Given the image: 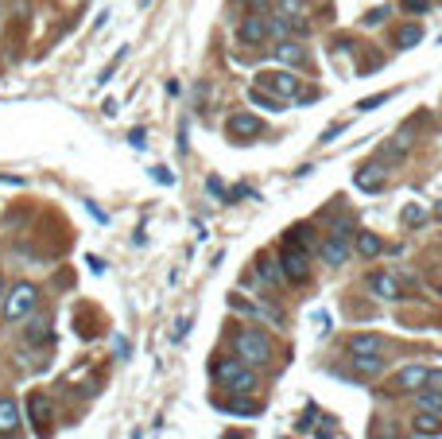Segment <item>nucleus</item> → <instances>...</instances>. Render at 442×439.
<instances>
[{
  "instance_id": "obj_1",
  "label": "nucleus",
  "mask_w": 442,
  "mask_h": 439,
  "mask_svg": "<svg viewBox=\"0 0 442 439\" xmlns=\"http://www.w3.org/2000/svg\"><path fill=\"white\" fill-rule=\"evenodd\" d=\"M214 381L221 389H229V393H252V385H256V373H252V365L237 362V358H226V362L214 365Z\"/></svg>"
},
{
  "instance_id": "obj_2",
  "label": "nucleus",
  "mask_w": 442,
  "mask_h": 439,
  "mask_svg": "<svg viewBox=\"0 0 442 439\" xmlns=\"http://www.w3.org/2000/svg\"><path fill=\"white\" fill-rule=\"evenodd\" d=\"M35 307H39V288L27 284V280H20V284L8 292V299H4V319H8V323L32 319Z\"/></svg>"
},
{
  "instance_id": "obj_3",
  "label": "nucleus",
  "mask_w": 442,
  "mask_h": 439,
  "mask_svg": "<svg viewBox=\"0 0 442 439\" xmlns=\"http://www.w3.org/2000/svg\"><path fill=\"white\" fill-rule=\"evenodd\" d=\"M237 354L249 365H264L268 358H272V342H268V335H260V330H244V335L237 338Z\"/></svg>"
},
{
  "instance_id": "obj_4",
  "label": "nucleus",
  "mask_w": 442,
  "mask_h": 439,
  "mask_svg": "<svg viewBox=\"0 0 442 439\" xmlns=\"http://www.w3.org/2000/svg\"><path fill=\"white\" fill-rule=\"evenodd\" d=\"M264 35H268V16H264V12H249V16L241 20V27H237V39H241L244 47L264 43Z\"/></svg>"
},
{
  "instance_id": "obj_5",
  "label": "nucleus",
  "mask_w": 442,
  "mask_h": 439,
  "mask_svg": "<svg viewBox=\"0 0 442 439\" xmlns=\"http://www.w3.org/2000/svg\"><path fill=\"white\" fill-rule=\"evenodd\" d=\"M427 377H431L427 365H403V370L392 377V389L396 393H419V389L427 385Z\"/></svg>"
},
{
  "instance_id": "obj_6",
  "label": "nucleus",
  "mask_w": 442,
  "mask_h": 439,
  "mask_svg": "<svg viewBox=\"0 0 442 439\" xmlns=\"http://www.w3.org/2000/svg\"><path fill=\"white\" fill-rule=\"evenodd\" d=\"M279 269H284V280H307L310 276L307 249H284V257H279Z\"/></svg>"
},
{
  "instance_id": "obj_7",
  "label": "nucleus",
  "mask_w": 442,
  "mask_h": 439,
  "mask_svg": "<svg viewBox=\"0 0 442 439\" xmlns=\"http://www.w3.org/2000/svg\"><path fill=\"white\" fill-rule=\"evenodd\" d=\"M368 292L380 299H400L403 288H400V276H392V272H373L368 276Z\"/></svg>"
},
{
  "instance_id": "obj_8",
  "label": "nucleus",
  "mask_w": 442,
  "mask_h": 439,
  "mask_svg": "<svg viewBox=\"0 0 442 439\" xmlns=\"http://www.w3.org/2000/svg\"><path fill=\"white\" fill-rule=\"evenodd\" d=\"M318 253H322V261L330 264V269H342V264L350 261V253H353V241H338V237H326Z\"/></svg>"
},
{
  "instance_id": "obj_9",
  "label": "nucleus",
  "mask_w": 442,
  "mask_h": 439,
  "mask_svg": "<svg viewBox=\"0 0 442 439\" xmlns=\"http://www.w3.org/2000/svg\"><path fill=\"white\" fill-rule=\"evenodd\" d=\"M384 179H388V168L384 163H365V168L353 175V183L361 187V191H368V194H376L384 187Z\"/></svg>"
},
{
  "instance_id": "obj_10",
  "label": "nucleus",
  "mask_w": 442,
  "mask_h": 439,
  "mask_svg": "<svg viewBox=\"0 0 442 439\" xmlns=\"http://www.w3.org/2000/svg\"><path fill=\"white\" fill-rule=\"evenodd\" d=\"M0 435L4 439L20 435V405L12 397H0Z\"/></svg>"
},
{
  "instance_id": "obj_11",
  "label": "nucleus",
  "mask_w": 442,
  "mask_h": 439,
  "mask_svg": "<svg viewBox=\"0 0 442 439\" xmlns=\"http://www.w3.org/2000/svg\"><path fill=\"white\" fill-rule=\"evenodd\" d=\"M415 125H419V117H411L408 125L388 140V156H392V160H403V156H408V148L415 144Z\"/></svg>"
},
{
  "instance_id": "obj_12",
  "label": "nucleus",
  "mask_w": 442,
  "mask_h": 439,
  "mask_svg": "<svg viewBox=\"0 0 442 439\" xmlns=\"http://www.w3.org/2000/svg\"><path fill=\"white\" fill-rule=\"evenodd\" d=\"M275 62H287V67H307V47L303 43H275V51H272Z\"/></svg>"
},
{
  "instance_id": "obj_13",
  "label": "nucleus",
  "mask_w": 442,
  "mask_h": 439,
  "mask_svg": "<svg viewBox=\"0 0 442 439\" xmlns=\"http://www.w3.org/2000/svg\"><path fill=\"white\" fill-rule=\"evenodd\" d=\"M229 136H233V140H256L260 136V121L252 117V113H237V117L229 121Z\"/></svg>"
},
{
  "instance_id": "obj_14",
  "label": "nucleus",
  "mask_w": 442,
  "mask_h": 439,
  "mask_svg": "<svg viewBox=\"0 0 442 439\" xmlns=\"http://www.w3.org/2000/svg\"><path fill=\"white\" fill-rule=\"evenodd\" d=\"M260 86L275 90L279 97H295V93H299V78H295V74H264V78H260Z\"/></svg>"
},
{
  "instance_id": "obj_15",
  "label": "nucleus",
  "mask_w": 442,
  "mask_h": 439,
  "mask_svg": "<svg viewBox=\"0 0 442 439\" xmlns=\"http://www.w3.org/2000/svg\"><path fill=\"white\" fill-rule=\"evenodd\" d=\"M27 408H32V420H35V431H39L43 439H47V431H50V412H47V397H39L35 393L32 400H27Z\"/></svg>"
},
{
  "instance_id": "obj_16",
  "label": "nucleus",
  "mask_w": 442,
  "mask_h": 439,
  "mask_svg": "<svg viewBox=\"0 0 442 439\" xmlns=\"http://www.w3.org/2000/svg\"><path fill=\"white\" fill-rule=\"evenodd\" d=\"M350 354H384V338L380 335H357L350 342Z\"/></svg>"
},
{
  "instance_id": "obj_17",
  "label": "nucleus",
  "mask_w": 442,
  "mask_h": 439,
  "mask_svg": "<svg viewBox=\"0 0 442 439\" xmlns=\"http://www.w3.org/2000/svg\"><path fill=\"white\" fill-rule=\"evenodd\" d=\"M353 249H357L361 257H376V253H384L380 237H376V234H368V229H357V237H353Z\"/></svg>"
},
{
  "instance_id": "obj_18",
  "label": "nucleus",
  "mask_w": 442,
  "mask_h": 439,
  "mask_svg": "<svg viewBox=\"0 0 442 439\" xmlns=\"http://www.w3.org/2000/svg\"><path fill=\"white\" fill-rule=\"evenodd\" d=\"M419 43H423V27L419 24H403L400 32H396V47H400V51H411Z\"/></svg>"
},
{
  "instance_id": "obj_19",
  "label": "nucleus",
  "mask_w": 442,
  "mask_h": 439,
  "mask_svg": "<svg viewBox=\"0 0 442 439\" xmlns=\"http://www.w3.org/2000/svg\"><path fill=\"white\" fill-rule=\"evenodd\" d=\"M43 338H47V342H55V335H50V319H32L27 323V342H32V346H43Z\"/></svg>"
},
{
  "instance_id": "obj_20",
  "label": "nucleus",
  "mask_w": 442,
  "mask_h": 439,
  "mask_svg": "<svg viewBox=\"0 0 442 439\" xmlns=\"http://www.w3.org/2000/svg\"><path fill=\"white\" fill-rule=\"evenodd\" d=\"M221 408H229V412H241V416H260V412H264V408H260L252 397H244V393H233V400H229V405H221Z\"/></svg>"
},
{
  "instance_id": "obj_21",
  "label": "nucleus",
  "mask_w": 442,
  "mask_h": 439,
  "mask_svg": "<svg viewBox=\"0 0 442 439\" xmlns=\"http://www.w3.org/2000/svg\"><path fill=\"white\" fill-rule=\"evenodd\" d=\"M419 408H423V412H438L442 416V393L438 389H419Z\"/></svg>"
},
{
  "instance_id": "obj_22",
  "label": "nucleus",
  "mask_w": 442,
  "mask_h": 439,
  "mask_svg": "<svg viewBox=\"0 0 442 439\" xmlns=\"http://www.w3.org/2000/svg\"><path fill=\"white\" fill-rule=\"evenodd\" d=\"M353 365H357L361 373H368V377H373V373L384 370V358L380 354H353Z\"/></svg>"
},
{
  "instance_id": "obj_23",
  "label": "nucleus",
  "mask_w": 442,
  "mask_h": 439,
  "mask_svg": "<svg viewBox=\"0 0 442 439\" xmlns=\"http://www.w3.org/2000/svg\"><path fill=\"white\" fill-rule=\"evenodd\" d=\"M330 237H338V241H353V237H357V222L350 218V214H345V218H338L334 222V234Z\"/></svg>"
},
{
  "instance_id": "obj_24",
  "label": "nucleus",
  "mask_w": 442,
  "mask_h": 439,
  "mask_svg": "<svg viewBox=\"0 0 442 439\" xmlns=\"http://www.w3.org/2000/svg\"><path fill=\"white\" fill-rule=\"evenodd\" d=\"M415 428H419V431H427V435H438V431H442L438 412H423V408H419V420H415Z\"/></svg>"
},
{
  "instance_id": "obj_25",
  "label": "nucleus",
  "mask_w": 442,
  "mask_h": 439,
  "mask_svg": "<svg viewBox=\"0 0 442 439\" xmlns=\"http://www.w3.org/2000/svg\"><path fill=\"white\" fill-rule=\"evenodd\" d=\"M260 272L268 276V284H284V269H279L272 257H260Z\"/></svg>"
},
{
  "instance_id": "obj_26",
  "label": "nucleus",
  "mask_w": 442,
  "mask_h": 439,
  "mask_svg": "<svg viewBox=\"0 0 442 439\" xmlns=\"http://www.w3.org/2000/svg\"><path fill=\"white\" fill-rule=\"evenodd\" d=\"M287 237L299 241V245H315V226H291L287 229Z\"/></svg>"
},
{
  "instance_id": "obj_27",
  "label": "nucleus",
  "mask_w": 442,
  "mask_h": 439,
  "mask_svg": "<svg viewBox=\"0 0 442 439\" xmlns=\"http://www.w3.org/2000/svg\"><path fill=\"white\" fill-rule=\"evenodd\" d=\"M423 218H427V214H423V206H415V203H411V206H403V226H411V229H415V226H423Z\"/></svg>"
},
{
  "instance_id": "obj_28",
  "label": "nucleus",
  "mask_w": 442,
  "mask_h": 439,
  "mask_svg": "<svg viewBox=\"0 0 442 439\" xmlns=\"http://www.w3.org/2000/svg\"><path fill=\"white\" fill-rule=\"evenodd\" d=\"M252 105H260V109H272V113H279V109H284V102H272L268 93H252Z\"/></svg>"
},
{
  "instance_id": "obj_29",
  "label": "nucleus",
  "mask_w": 442,
  "mask_h": 439,
  "mask_svg": "<svg viewBox=\"0 0 442 439\" xmlns=\"http://www.w3.org/2000/svg\"><path fill=\"white\" fill-rule=\"evenodd\" d=\"M315 420H318V405H307V412H303V420H299V431H310Z\"/></svg>"
},
{
  "instance_id": "obj_30",
  "label": "nucleus",
  "mask_w": 442,
  "mask_h": 439,
  "mask_svg": "<svg viewBox=\"0 0 442 439\" xmlns=\"http://www.w3.org/2000/svg\"><path fill=\"white\" fill-rule=\"evenodd\" d=\"M400 4H403V12H411V16H419V12L431 8V0H400Z\"/></svg>"
},
{
  "instance_id": "obj_31",
  "label": "nucleus",
  "mask_w": 442,
  "mask_h": 439,
  "mask_svg": "<svg viewBox=\"0 0 442 439\" xmlns=\"http://www.w3.org/2000/svg\"><path fill=\"white\" fill-rule=\"evenodd\" d=\"M388 97H392V93H376V97H368V102H361L357 109H376V105H384V102H388Z\"/></svg>"
},
{
  "instance_id": "obj_32",
  "label": "nucleus",
  "mask_w": 442,
  "mask_h": 439,
  "mask_svg": "<svg viewBox=\"0 0 442 439\" xmlns=\"http://www.w3.org/2000/svg\"><path fill=\"white\" fill-rule=\"evenodd\" d=\"M330 435H334V420H322L318 424V439H330Z\"/></svg>"
},
{
  "instance_id": "obj_33",
  "label": "nucleus",
  "mask_w": 442,
  "mask_h": 439,
  "mask_svg": "<svg viewBox=\"0 0 442 439\" xmlns=\"http://www.w3.org/2000/svg\"><path fill=\"white\" fill-rule=\"evenodd\" d=\"M427 389H438V393H442V373H438V370H431V377H427Z\"/></svg>"
},
{
  "instance_id": "obj_34",
  "label": "nucleus",
  "mask_w": 442,
  "mask_h": 439,
  "mask_svg": "<svg viewBox=\"0 0 442 439\" xmlns=\"http://www.w3.org/2000/svg\"><path fill=\"white\" fill-rule=\"evenodd\" d=\"M384 16H388V8H376V12H368V16H365V24H380Z\"/></svg>"
},
{
  "instance_id": "obj_35",
  "label": "nucleus",
  "mask_w": 442,
  "mask_h": 439,
  "mask_svg": "<svg viewBox=\"0 0 442 439\" xmlns=\"http://www.w3.org/2000/svg\"><path fill=\"white\" fill-rule=\"evenodd\" d=\"M334 136H342V125H334V128H326V133H322V144H330V140H334Z\"/></svg>"
},
{
  "instance_id": "obj_36",
  "label": "nucleus",
  "mask_w": 442,
  "mask_h": 439,
  "mask_svg": "<svg viewBox=\"0 0 442 439\" xmlns=\"http://www.w3.org/2000/svg\"><path fill=\"white\" fill-rule=\"evenodd\" d=\"M434 218H438V222H442V203H434Z\"/></svg>"
},
{
  "instance_id": "obj_37",
  "label": "nucleus",
  "mask_w": 442,
  "mask_h": 439,
  "mask_svg": "<svg viewBox=\"0 0 442 439\" xmlns=\"http://www.w3.org/2000/svg\"><path fill=\"white\" fill-rule=\"evenodd\" d=\"M0 292H4V288H0Z\"/></svg>"
}]
</instances>
